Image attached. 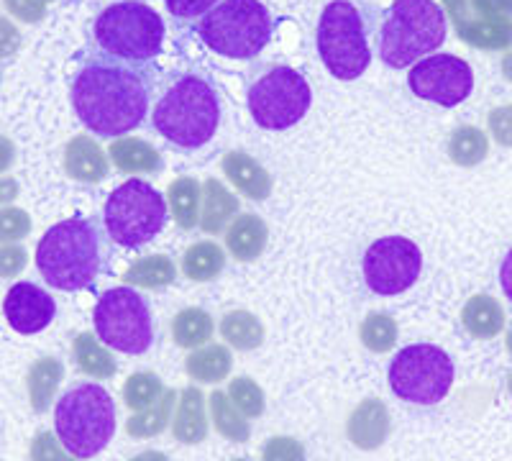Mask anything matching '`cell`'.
<instances>
[{"label":"cell","instance_id":"24","mask_svg":"<svg viewBox=\"0 0 512 461\" xmlns=\"http://www.w3.org/2000/svg\"><path fill=\"white\" fill-rule=\"evenodd\" d=\"M233 356L226 346L221 344H205L200 349L192 351L187 356L185 369L190 374V380L200 382V385H218L231 374Z\"/></svg>","mask_w":512,"mask_h":461},{"label":"cell","instance_id":"13","mask_svg":"<svg viewBox=\"0 0 512 461\" xmlns=\"http://www.w3.org/2000/svg\"><path fill=\"white\" fill-rule=\"evenodd\" d=\"M364 280L377 295H400L418 282L423 269V254L415 241L405 236H384L377 239L364 254Z\"/></svg>","mask_w":512,"mask_h":461},{"label":"cell","instance_id":"20","mask_svg":"<svg viewBox=\"0 0 512 461\" xmlns=\"http://www.w3.org/2000/svg\"><path fill=\"white\" fill-rule=\"evenodd\" d=\"M269 241V228L254 213H244L236 216L226 231V246L233 257L239 262H254L256 257H262Z\"/></svg>","mask_w":512,"mask_h":461},{"label":"cell","instance_id":"34","mask_svg":"<svg viewBox=\"0 0 512 461\" xmlns=\"http://www.w3.org/2000/svg\"><path fill=\"white\" fill-rule=\"evenodd\" d=\"M489 154V139L487 134L477 129V126H461L451 134L448 141V157L459 167H477L484 162Z\"/></svg>","mask_w":512,"mask_h":461},{"label":"cell","instance_id":"12","mask_svg":"<svg viewBox=\"0 0 512 461\" xmlns=\"http://www.w3.org/2000/svg\"><path fill=\"white\" fill-rule=\"evenodd\" d=\"M313 103V90L297 70L277 65L264 72L249 88V113L256 126L267 131L292 129L305 118Z\"/></svg>","mask_w":512,"mask_h":461},{"label":"cell","instance_id":"2","mask_svg":"<svg viewBox=\"0 0 512 461\" xmlns=\"http://www.w3.org/2000/svg\"><path fill=\"white\" fill-rule=\"evenodd\" d=\"M108 259V241L95 218L72 216L41 236L36 269L47 285L62 292H80L95 285Z\"/></svg>","mask_w":512,"mask_h":461},{"label":"cell","instance_id":"51","mask_svg":"<svg viewBox=\"0 0 512 461\" xmlns=\"http://www.w3.org/2000/svg\"><path fill=\"white\" fill-rule=\"evenodd\" d=\"M502 67H505V75H507V80H512V52L507 54V57H505V65H502Z\"/></svg>","mask_w":512,"mask_h":461},{"label":"cell","instance_id":"8","mask_svg":"<svg viewBox=\"0 0 512 461\" xmlns=\"http://www.w3.org/2000/svg\"><path fill=\"white\" fill-rule=\"evenodd\" d=\"M318 54L336 80H356L372 62L364 13L351 0H333L318 21Z\"/></svg>","mask_w":512,"mask_h":461},{"label":"cell","instance_id":"25","mask_svg":"<svg viewBox=\"0 0 512 461\" xmlns=\"http://www.w3.org/2000/svg\"><path fill=\"white\" fill-rule=\"evenodd\" d=\"M111 159L121 172L139 175V172H159L162 170V157L152 144L141 139H118L111 146Z\"/></svg>","mask_w":512,"mask_h":461},{"label":"cell","instance_id":"21","mask_svg":"<svg viewBox=\"0 0 512 461\" xmlns=\"http://www.w3.org/2000/svg\"><path fill=\"white\" fill-rule=\"evenodd\" d=\"M505 321V310H502L500 300L492 295H472L461 310V323L474 339H495L505 328Z\"/></svg>","mask_w":512,"mask_h":461},{"label":"cell","instance_id":"33","mask_svg":"<svg viewBox=\"0 0 512 461\" xmlns=\"http://www.w3.org/2000/svg\"><path fill=\"white\" fill-rule=\"evenodd\" d=\"M169 208H172V216L180 223V228H195V223H200V198H203V187L192 177H180L169 185Z\"/></svg>","mask_w":512,"mask_h":461},{"label":"cell","instance_id":"36","mask_svg":"<svg viewBox=\"0 0 512 461\" xmlns=\"http://www.w3.org/2000/svg\"><path fill=\"white\" fill-rule=\"evenodd\" d=\"M361 344L374 354H387L397 344V323L387 313H369L359 328Z\"/></svg>","mask_w":512,"mask_h":461},{"label":"cell","instance_id":"52","mask_svg":"<svg viewBox=\"0 0 512 461\" xmlns=\"http://www.w3.org/2000/svg\"><path fill=\"white\" fill-rule=\"evenodd\" d=\"M505 346H507V351H510V354H512V328H510V331H507V339H505Z\"/></svg>","mask_w":512,"mask_h":461},{"label":"cell","instance_id":"16","mask_svg":"<svg viewBox=\"0 0 512 461\" xmlns=\"http://www.w3.org/2000/svg\"><path fill=\"white\" fill-rule=\"evenodd\" d=\"M392 431V418L390 410L382 400L377 397H369V400H361L351 415L346 418V436H349L351 444L361 451H374L390 438Z\"/></svg>","mask_w":512,"mask_h":461},{"label":"cell","instance_id":"54","mask_svg":"<svg viewBox=\"0 0 512 461\" xmlns=\"http://www.w3.org/2000/svg\"><path fill=\"white\" fill-rule=\"evenodd\" d=\"M233 461H251V459H246V456H241V459H233Z\"/></svg>","mask_w":512,"mask_h":461},{"label":"cell","instance_id":"15","mask_svg":"<svg viewBox=\"0 0 512 461\" xmlns=\"http://www.w3.org/2000/svg\"><path fill=\"white\" fill-rule=\"evenodd\" d=\"M8 326L21 336L39 333L54 321L57 316V303L47 290H41L34 282H16L8 290L6 303H3Z\"/></svg>","mask_w":512,"mask_h":461},{"label":"cell","instance_id":"5","mask_svg":"<svg viewBox=\"0 0 512 461\" xmlns=\"http://www.w3.org/2000/svg\"><path fill=\"white\" fill-rule=\"evenodd\" d=\"M54 431L75 459H93L116 436V403L105 387L82 382L54 408Z\"/></svg>","mask_w":512,"mask_h":461},{"label":"cell","instance_id":"9","mask_svg":"<svg viewBox=\"0 0 512 461\" xmlns=\"http://www.w3.org/2000/svg\"><path fill=\"white\" fill-rule=\"evenodd\" d=\"M105 231L123 249H139L162 234L167 200L144 180H126L116 187L103 208Z\"/></svg>","mask_w":512,"mask_h":461},{"label":"cell","instance_id":"50","mask_svg":"<svg viewBox=\"0 0 512 461\" xmlns=\"http://www.w3.org/2000/svg\"><path fill=\"white\" fill-rule=\"evenodd\" d=\"M128 461H169V456L164 451H144V454L134 456V459Z\"/></svg>","mask_w":512,"mask_h":461},{"label":"cell","instance_id":"17","mask_svg":"<svg viewBox=\"0 0 512 461\" xmlns=\"http://www.w3.org/2000/svg\"><path fill=\"white\" fill-rule=\"evenodd\" d=\"M205 400L208 397L203 395V390H198L195 385L185 387L177 397V410L175 418H172V433L180 444L195 446L203 444L208 438V413H205Z\"/></svg>","mask_w":512,"mask_h":461},{"label":"cell","instance_id":"11","mask_svg":"<svg viewBox=\"0 0 512 461\" xmlns=\"http://www.w3.org/2000/svg\"><path fill=\"white\" fill-rule=\"evenodd\" d=\"M451 356L433 344H410L390 364V387L400 400L413 405H436L454 385Z\"/></svg>","mask_w":512,"mask_h":461},{"label":"cell","instance_id":"23","mask_svg":"<svg viewBox=\"0 0 512 461\" xmlns=\"http://www.w3.org/2000/svg\"><path fill=\"white\" fill-rule=\"evenodd\" d=\"M62 380L64 367L59 359L41 356L39 362H34V367L29 369V377H26V390H29V403L36 413H47L52 408V400Z\"/></svg>","mask_w":512,"mask_h":461},{"label":"cell","instance_id":"7","mask_svg":"<svg viewBox=\"0 0 512 461\" xmlns=\"http://www.w3.org/2000/svg\"><path fill=\"white\" fill-rule=\"evenodd\" d=\"M93 36L100 52L136 65H149L162 52L164 21L154 8L123 0L95 18Z\"/></svg>","mask_w":512,"mask_h":461},{"label":"cell","instance_id":"41","mask_svg":"<svg viewBox=\"0 0 512 461\" xmlns=\"http://www.w3.org/2000/svg\"><path fill=\"white\" fill-rule=\"evenodd\" d=\"M164 3H167V11L180 21H195L213 11L221 0H164Z\"/></svg>","mask_w":512,"mask_h":461},{"label":"cell","instance_id":"37","mask_svg":"<svg viewBox=\"0 0 512 461\" xmlns=\"http://www.w3.org/2000/svg\"><path fill=\"white\" fill-rule=\"evenodd\" d=\"M228 397H231V403L236 405L244 418H259L267 410V397H264V390L256 385L251 377H236L228 385Z\"/></svg>","mask_w":512,"mask_h":461},{"label":"cell","instance_id":"10","mask_svg":"<svg viewBox=\"0 0 512 461\" xmlns=\"http://www.w3.org/2000/svg\"><path fill=\"white\" fill-rule=\"evenodd\" d=\"M95 333L108 349L146 354L154 344V313L144 295L131 287H113L98 298L93 313Z\"/></svg>","mask_w":512,"mask_h":461},{"label":"cell","instance_id":"18","mask_svg":"<svg viewBox=\"0 0 512 461\" xmlns=\"http://www.w3.org/2000/svg\"><path fill=\"white\" fill-rule=\"evenodd\" d=\"M64 170L72 180L95 185V182H103L108 177V159H105L103 149L93 139L75 136L67 144V152H64Z\"/></svg>","mask_w":512,"mask_h":461},{"label":"cell","instance_id":"43","mask_svg":"<svg viewBox=\"0 0 512 461\" xmlns=\"http://www.w3.org/2000/svg\"><path fill=\"white\" fill-rule=\"evenodd\" d=\"M29 262V254H26L21 246H0V277H16L21 275V269Z\"/></svg>","mask_w":512,"mask_h":461},{"label":"cell","instance_id":"1","mask_svg":"<svg viewBox=\"0 0 512 461\" xmlns=\"http://www.w3.org/2000/svg\"><path fill=\"white\" fill-rule=\"evenodd\" d=\"M152 65H136L105 52H90L72 80V108L82 126L103 139L141 126L152 106Z\"/></svg>","mask_w":512,"mask_h":461},{"label":"cell","instance_id":"29","mask_svg":"<svg viewBox=\"0 0 512 461\" xmlns=\"http://www.w3.org/2000/svg\"><path fill=\"white\" fill-rule=\"evenodd\" d=\"M75 359L82 374H88L93 380H108L118 369L116 359L108 351V346L100 339H95L93 333H80L75 339Z\"/></svg>","mask_w":512,"mask_h":461},{"label":"cell","instance_id":"44","mask_svg":"<svg viewBox=\"0 0 512 461\" xmlns=\"http://www.w3.org/2000/svg\"><path fill=\"white\" fill-rule=\"evenodd\" d=\"M6 3L8 8H11L18 18H24V21H36V18H41L39 0H6Z\"/></svg>","mask_w":512,"mask_h":461},{"label":"cell","instance_id":"53","mask_svg":"<svg viewBox=\"0 0 512 461\" xmlns=\"http://www.w3.org/2000/svg\"><path fill=\"white\" fill-rule=\"evenodd\" d=\"M507 390H510V395H512V372H510V377H507Z\"/></svg>","mask_w":512,"mask_h":461},{"label":"cell","instance_id":"3","mask_svg":"<svg viewBox=\"0 0 512 461\" xmlns=\"http://www.w3.org/2000/svg\"><path fill=\"white\" fill-rule=\"evenodd\" d=\"M152 123L157 134L180 149H200L221 126V98L208 77L187 72L177 77L154 106Z\"/></svg>","mask_w":512,"mask_h":461},{"label":"cell","instance_id":"39","mask_svg":"<svg viewBox=\"0 0 512 461\" xmlns=\"http://www.w3.org/2000/svg\"><path fill=\"white\" fill-rule=\"evenodd\" d=\"M31 234V216L21 208H0V241H21Z\"/></svg>","mask_w":512,"mask_h":461},{"label":"cell","instance_id":"28","mask_svg":"<svg viewBox=\"0 0 512 461\" xmlns=\"http://www.w3.org/2000/svg\"><path fill=\"white\" fill-rule=\"evenodd\" d=\"M213 318H210L208 310L203 308H185L180 310L172 321V339L182 349H200V346L208 344L213 339Z\"/></svg>","mask_w":512,"mask_h":461},{"label":"cell","instance_id":"19","mask_svg":"<svg viewBox=\"0 0 512 461\" xmlns=\"http://www.w3.org/2000/svg\"><path fill=\"white\" fill-rule=\"evenodd\" d=\"M223 172L236 185V190L251 200H267L272 195V175L262 164L244 152H231L223 157Z\"/></svg>","mask_w":512,"mask_h":461},{"label":"cell","instance_id":"32","mask_svg":"<svg viewBox=\"0 0 512 461\" xmlns=\"http://www.w3.org/2000/svg\"><path fill=\"white\" fill-rule=\"evenodd\" d=\"M177 277L175 262L167 254H152V257L139 259L136 264L126 269L123 280L134 287H144V290H159V287L172 285Z\"/></svg>","mask_w":512,"mask_h":461},{"label":"cell","instance_id":"4","mask_svg":"<svg viewBox=\"0 0 512 461\" xmlns=\"http://www.w3.org/2000/svg\"><path fill=\"white\" fill-rule=\"evenodd\" d=\"M448 26L436 0H395L379 29V59L392 70H405L443 47Z\"/></svg>","mask_w":512,"mask_h":461},{"label":"cell","instance_id":"47","mask_svg":"<svg viewBox=\"0 0 512 461\" xmlns=\"http://www.w3.org/2000/svg\"><path fill=\"white\" fill-rule=\"evenodd\" d=\"M13 159H16V146L11 144V139L0 136V172H6L13 164Z\"/></svg>","mask_w":512,"mask_h":461},{"label":"cell","instance_id":"14","mask_svg":"<svg viewBox=\"0 0 512 461\" xmlns=\"http://www.w3.org/2000/svg\"><path fill=\"white\" fill-rule=\"evenodd\" d=\"M408 85L420 100L443 108L461 106L474 90V72L469 62L454 54H431L415 62Z\"/></svg>","mask_w":512,"mask_h":461},{"label":"cell","instance_id":"27","mask_svg":"<svg viewBox=\"0 0 512 461\" xmlns=\"http://www.w3.org/2000/svg\"><path fill=\"white\" fill-rule=\"evenodd\" d=\"M226 267V254L216 241H198L185 251L182 257V272L192 282L216 280Z\"/></svg>","mask_w":512,"mask_h":461},{"label":"cell","instance_id":"49","mask_svg":"<svg viewBox=\"0 0 512 461\" xmlns=\"http://www.w3.org/2000/svg\"><path fill=\"white\" fill-rule=\"evenodd\" d=\"M482 11H512V0H477Z\"/></svg>","mask_w":512,"mask_h":461},{"label":"cell","instance_id":"35","mask_svg":"<svg viewBox=\"0 0 512 461\" xmlns=\"http://www.w3.org/2000/svg\"><path fill=\"white\" fill-rule=\"evenodd\" d=\"M162 395H164L162 380L152 372L131 374V377L126 380V385H123V403H126L128 410H134V413L152 408Z\"/></svg>","mask_w":512,"mask_h":461},{"label":"cell","instance_id":"42","mask_svg":"<svg viewBox=\"0 0 512 461\" xmlns=\"http://www.w3.org/2000/svg\"><path fill=\"white\" fill-rule=\"evenodd\" d=\"M489 134L500 146L512 149V106L495 108L489 113Z\"/></svg>","mask_w":512,"mask_h":461},{"label":"cell","instance_id":"26","mask_svg":"<svg viewBox=\"0 0 512 461\" xmlns=\"http://www.w3.org/2000/svg\"><path fill=\"white\" fill-rule=\"evenodd\" d=\"M177 392L175 390H164V395L159 397L152 408L141 410V413H134L126 421V433L131 438H154L162 431H167L169 421H172V413H175L177 403Z\"/></svg>","mask_w":512,"mask_h":461},{"label":"cell","instance_id":"48","mask_svg":"<svg viewBox=\"0 0 512 461\" xmlns=\"http://www.w3.org/2000/svg\"><path fill=\"white\" fill-rule=\"evenodd\" d=\"M13 198H18V182L11 177H3L0 180V205L11 203Z\"/></svg>","mask_w":512,"mask_h":461},{"label":"cell","instance_id":"38","mask_svg":"<svg viewBox=\"0 0 512 461\" xmlns=\"http://www.w3.org/2000/svg\"><path fill=\"white\" fill-rule=\"evenodd\" d=\"M31 461H77L70 451L64 449L59 436H52V431H39L31 441Z\"/></svg>","mask_w":512,"mask_h":461},{"label":"cell","instance_id":"6","mask_svg":"<svg viewBox=\"0 0 512 461\" xmlns=\"http://www.w3.org/2000/svg\"><path fill=\"white\" fill-rule=\"evenodd\" d=\"M272 13L259 0H221L198 24V36L208 49L228 59H251L269 44Z\"/></svg>","mask_w":512,"mask_h":461},{"label":"cell","instance_id":"45","mask_svg":"<svg viewBox=\"0 0 512 461\" xmlns=\"http://www.w3.org/2000/svg\"><path fill=\"white\" fill-rule=\"evenodd\" d=\"M18 49V31L0 18V57H8Z\"/></svg>","mask_w":512,"mask_h":461},{"label":"cell","instance_id":"40","mask_svg":"<svg viewBox=\"0 0 512 461\" xmlns=\"http://www.w3.org/2000/svg\"><path fill=\"white\" fill-rule=\"evenodd\" d=\"M305 446L292 436H274L269 438L262 451V461H305Z\"/></svg>","mask_w":512,"mask_h":461},{"label":"cell","instance_id":"31","mask_svg":"<svg viewBox=\"0 0 512 461\" xmlns=\"http://www.w3.org/2000/svg\"><path fill=\"white\" fill-rule=\"evenodd\" d=\"M221 336L233 349L254 351L264 344V326L249 310H231L221 321Z\"/></svg>","mask_w":512,"mask_h":461},{"label":"cell","instance_id":"22","mask_svg":"<svg viewBox=\"0 0 512 461\" xmlns=\"http://www.w3.org/2000/svg\"><path fill=\"white\" fill-rule=\"evenodd\" d=\"M239 213V200L223 185L221 180H205L203 185V213H200V226L205 234H221L223 228L231 226Z\"/></svg>","mask_w":512,"mask_h":461},{"label":"cell","instance_id":"30","mask_svg":"<svg viewBox=\"0 0 512 461\" xmlns=\"http://www.w3.org/2000/svg\"><path fill=\"white\" fill-rule=\"evenodd\" d=\"M210 405V421L216 426V431L221 433L223 438L233 441V444H246L251 438V426L244 415L236 410V405L231 403L228 392L216 390L208 397Z\"/></svg>","mask_w":512,"mask_h":461},{"label":"cell","instance_id":"46","mask_svg":"<svg viewBox=\"0 0 512 461\" xmlns=\"http://www.w3.org/2000/svg\"><path fill=\"white\" fill-rule=\"evenodd\" d=\"M500 285H502V292H505V298L512 303V249L507 251L505 259H502Z\"/></svg>","mask_w":512,"mask_h":461}]
</instances>
